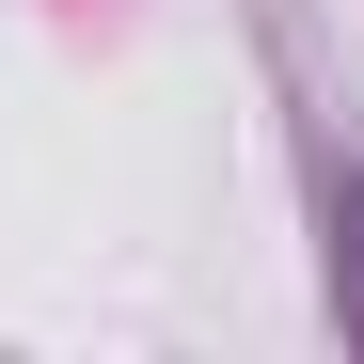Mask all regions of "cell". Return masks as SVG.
<instances>
[{"mask_svg": "<svg viewBox=\"0 0 364 364\" xmlns=\"http://www.w3.org/2000/svg\"><path fill=\"white\" fill-rule=\"evenodd\" d=\"M317 301L364 348V159H333V143H317Z\"/></svg>", "mask_w": 364, "mask_h": 364, "instance_id": "6da1fadb", "label": "cell"}]
</instances>
